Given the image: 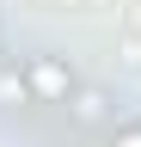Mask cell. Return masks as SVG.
<instances>
[{
    "label": "cell",
    "instance_id": "obj_1",
    "mask_svg": "<svg viewBox=\"0 0 141 147\" xmlns=\"http://www.w3.org/2000/svg\"><path fill=\"white\" fill-rule=\"evenodd\" d=\"M25 80H31V98H43V104H67L80 92V80L67 74V61H55V55H31Z\"/></svg>",
    "mask_w": 141,
    "mask_h": 147
},
{
    "label": "cell",
    "instance_id": "obj_2",
    "mask_svg": "<svg viewBox=\"0 0 141 147\" xmlns=\"http://www.w3.org/2000/svg\"><path fill=\"white\" fill-rule=\"evenodd\" d=\"M19 104H37L31 98V80L19 61H0V110H19Z\"/></svg>",
    "mask_w": 141,
    "mask_h": 147
},
{
    "label": "cell",
    "instance_id": "obj_3",
    "mask_svg": "<svg viewBox=\"0 0 141 147\" xmlns=\"http://www.w3.org/2000/svg\"><path fill=\"white\" fill-rule=\"evenodd\" d=\"M67 110H74L80 123H104V117H111V98H104L98 86H80L74 98H67Z\"/></svg>",
    "mask_w": 141,
    "mask_h": 147
},
{
    "label": "cell",
    "instance_id": "obj_4",
    "mask_svg": "<svg viewBox=\"0 0 141 147\" xmlns=\"http://www.w3.org/2000/svg\"><path fill=\"white\" fill-rule=\"evenodd\" d=\"M111 147H141V123H135V129H117V141H111Z\"/></svg>",
    "mask_w": 141,
    "mask_h": 147
}]
</instances>
